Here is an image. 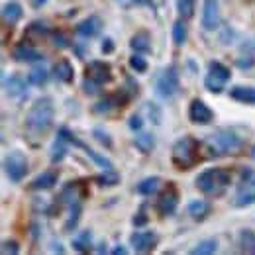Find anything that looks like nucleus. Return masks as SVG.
Instances as JSON below:
<instances>
[{
  "label": "nucleus",
  "instance_id": "obj_29",
  "mask_svg": "<svg viewBox=\"0 0 255 255\" xmlns=\"http://www.w3.org/2000/svg\"><path fill=\"white\" fill-rule=\"evenodd\" d=\"M120 175L114 171V169H108V171H102L95 177V183L98 187H104V189H112V187H118L120 185Z\"/></svg>",
  "mask_w": 255,
  "mask_h": 255
},
{
  "label": "nucleus",
  "instance_id": "obj_46",
  "mask_svg": "<svg viewBox=\"0 0 255 255\" xmlns=\"http://www.w3.org/2000/svg\"><path fill=\"white\" fill-rule=\"evenodd\" d=\"M114 39L112 37H104L102 39V45H100V51L104 53V55H110V53H114Z\"/></svg>",
  "mask_w": 255,
  "mask_h": 255
},
{
  "label": "nucleus",
  "instance_id": "obj_20",
  "mask_svg": "<svg viewBox=\"0 0 255 255\" xmlns=\"http://www.w3.org/2000/svg\"><path fill=\"white\" fill-rule=\"evenodd\" d=\"M59 183V175L55 171H43L41 175H37L30 183V189L32 191H51L55 189V185Z\"/></svg>",
  "mask_w": 255,
  "mask_h": 255
},
{
  "label": "nucleus",
  "instance_id": "obj_9",
  "mask_svg": "<svg viewBox=\"0 0 255 255\" xmlns=\"http://www.w3.org/2000/svg\"><path fill=\"white\" fill-rule=\"evenodd\" d=\"M222 14H220V0H204L202 2V16L200 26L204 32H216L220 28Z\"/></svg>",
  "mask_w": 255,
  "mask_h": 255
},
{
  "label": "nucleus",
  "instance_id": "obj_30",
  "mask_svg": "<svg viewBox=\"0 0 255 255\" xmlns=\"http://www.w3.org/2000/svg\"><path fill=\"white\" fill-rule=\"evenodd\" d=\"M187 37H189V30H187V20L179 18L175 24H173V43L177 47H183L187 43Z\"/></svg>",
  "mask_w": 255,
  "mask_h": 255
},
{
  "label": "nucleus",
  "instance_id": "obj_27",
  "mask_svg": "<svg viewBox=\"0 0 255 255\" xmlns=\"http://www.w3.org/2000/svg\"><path fill=\"white\" fill-rule=\"evenodd\" d=\"M238 246H240V250H242L244 254L255 255V232L254 230H250V228L240 230V234H238Z\"/></svg>",
  "mask_w": 255,
  "mask_h": 255
},
{
  "label": "nucleus",
  "instance_id": "obj_23",
  "mask_svg": "<svg viewBox=\"0 0 255 255\" xmlns=\"http://www.w3.org/2000/svg\"><path fill=\"white\" fill-rule=\"evenodd\" d=\"M129 49L133 53H149L151 51V35L147 32H135L129 37Z\"/></svg>",
  "mask_w": 255,
  "mask_h": 255
},
{
  "label": "nucleus",
  "instance_id": "obj_50",
  "mask_svg": "<svg viewBox=\"0 0 255 255\" xmlns=\"http://www.w3.org/2000/svg\"><path fill=\"white\" fill-rule=\"evenodd\" d=\"M106 244H100V248H96V254H106Z\"/></svg>",
  "mask_w": 255,
  "mask_h": 255
},
{
  "label": "nucleus",
  "instance_id": "obj_11",
  "mask_svg": "<svg viewBox=\"0 0 255 255\" xmlns=\"http://www.w3.org/2000/svg\"><path fill=\"white\" fill-rule=\"evenodd\" d=\"M157 212L161 216H173L179 208V189L175 187V183H167V187L159 192L157 198Z\"/></svg>",
  "mask_w": 255,
  "mask_h": 255
},
{
  "label": "nucleus",
  "instance_id": "obj_32",
  "mask_svg": "<svg viewBox=\"0 0 255 255\" xmlns=\"http://www.w3.org/2000/svg\"><path fill=\"white\" fill-rule=\"evenodd\" d=\"M216 252H218V240H214V238L198 242L191 250L192 255H214Z\"/></svg>",
  "mask_w": 255,
  "mask_h": 255
},
{
  "label": "nucleus",
  "instance_id": "obj_37",
  "mask_svg": "<svg viewBox=\"0 0 255 255\" xmlns=\"http://www.w3.org/2000/svg\"><path fill=\"white\" fill-rule=\"evenodd\" d=\"M128 65H129V69L135 71V73H147V69H149V63H147V59L143 57V53H133V55L128 59Z\"/></svg>",
  "mask_w": 255,
  "mask_h": 255
},
{
  "label": "nucleus",
  "instance_id": "obj_43",
  "mask_svg": "<svg viewBox=\"0 0 255 255\" xmlns=\"http://www.w3.org/2000/svg\"><path fill=\"white\" fill-rule=\"evenodd\" d=\"M143 118H141V114H131L129 116V120H128V126L131 131H141V128H143Z\"/></svg>",
  "mask_w": 255,
  "mask_h": 255
},
{
  "label": "nucleus",
  "instance_id": "obj_1",
  "mask_svg": "<svg viewBox=\"0 0 255 255\" xmlns=\"http://www.w3.org/2000/svg\"><path fill=\"white\" fill-rule=\"evenodd\" d=\"M248 135L242 133L238 128H220L202 141V149L208 151V157H228L242 153Z\"/></svg>",
  "mask_w": 255,
  "mask_h": 255
},
{
  "label": "nucleus",
  "instance_id": "obj_15",
  "mask_svg": "<svg viewBox=\"0 0 255 255\" xmlns=\"http://www.w3.org/2000/svg\"><path fill=\"white\" fill-rule=\"evenodd\" d=\"M75 32L79 37H83V39H93L96 37L98 33L102 32V20H100V16H89V18H85V20H81L77 26H75Z\"/></svg>",
  "mask_w": 255,
  "mask_h": 255
},
{
  "label": "nucleus",
  "instance_id": "obj_53",
  "mask_svg": "<svg viewBox=\"0 0 255 255\" xmlns=\"http://www.w3.org/2000/svg\"><path fill=\"white\" fill-rule=\"evenodd\" d=\"M250 153H252V159L255 161V145H254V147H252V151H250Z\"/></svg>",
  "mask_w": 255,
  "mask_h": 255
},
{
  "label": "nucleus",
  "instance_id": "obj_45",
  "mask_svg": "<svg viewBox=\"0 0 255 255\" xmlns=\"http://www.w3.org/2000/svg\"><path fill=\"white\" fill-rule=\"evenodd\" d=\"M53 43H55V47H59V49H65V47H71V41L67 39V35H63L61 32L53 33Z\"/></svg>",
  "mask_w": 255,
  "mask_h": 255
},
{
  "label": "nucleus",
  "instance_id": "obj_10",
  "mask_svg": "<svg viewBox=\"0 0 255 255\" xmlns=\"http://www.w3.org/2000/svg\"><path fill=\"white\" fill-rule=\"evenodd\" d=\"M189 120L194 126H210L214 122V110L202 98H192L189 104Z\"/></svg>",
  "mask_w": 255,
  "mask_h": 255
},
{
  "label": "nucleus",
  "instance_id": "obj_24",
  "mask_svg": "<svg viewBox=\"0 0 255 255\" xmlns=\"http://www.w3.org/2000/svg\"><path fill=\"white\" fill-rule=\"evenodd\" d=\"M161 185H163V181H161V177H157V175L145 177V179H141V181L137 183L135 192L141 194V196H155V194H159Z\"/></svg>",
  "mask_w": 255,
  "mask_h": 255
},
{
  "label": "nucleus",
  "instance_id": "obj_35",
  "mask_svg": "<svg viewBox=\"0 0 255 255\" xmlns=\"http://www.w3.org/2000/svg\"><path fill=\"white\" fill-rule=\"evenodd\" d=\"M252 204H255V187H248V189L238 192V196L234 200L236 208H248Z\"/></svg>",
  "mask_w": 255,
  "mask_h": 255
},
{
  "label": "nucleus",
  "instance_id": "obj_19",
  "mask_svg": "<svg viewBox=\"0 0 255 255\" xmlns=\"http://www.w3.org/2000/svg\"><path fill=\"white\" fill-rule=\"evenodd\" d=\"M22 18H24V6H22L18 0H10V2H6V4L2 6V20H4V24L14 26V24H18Z\"/></svg>",
  "mask_w": 255,
  "mask_h": 255
},
{
  "label": "nucleus",
  "instance_id": "obj_14",
  "mask_svg": "<svg viewBox=\"0 0 255 255\" xmlns=\"http://www.w3.org/2000/svg\"><path fill=\"white\" fill-rule=\"evenodd\" d=\"M89 196V189L81 183V181H71L59 194V202H65L67 206L75 204V202H83Z\"/></svg>",
  "mask_w": 255,
  "mask_h": 255
},
{
  "label": "nucleus",
  "instance_id": "obj_49",
  "mask_svg": "<svg viewBox=\"0 0 255 255\" xmlns=\"http://www.w3.org/2000/svg\"><path fill=\"white\" fill-rule=\"evenodd\" d=\"M151 0H131V6H145V4H149Z\"/></svg>",
  "mask_w": 255,
  "mask_h": 255
},
{
  "label": "nucleus",
  "instance_id": "obj_44",
  "mask_svg": "<svg viewBox=\"0 0 255 255\" xmlns=\"http://www.w3.org/2000/svg\"><path fill=\"white\" fill-rule=\"evenodd\" d=\"M236 65H238L240 69H252L255 65L254 53H252V55H246V57H238V59H236Z\"/></svg>",
  "mask_w": 255,
  "mask_h": 255
},
{
  "label": "nucleus",
  "instance_id": "obj_38",
  "mask_svg": "<svg viewBox=\"0 0 255 255\" xmlns=\"http://www.w3.org/2000/svg\"><path fill=\"white\" fill-rule=\"evenodd\" d=\"M145 114H147L149 122H153L155 126H159L163 120V110L157 102H145Z\"/></svg>",
  "mask_w": 255,
  "mask_h": 255
},
{
  "label": "nucleus",
  "instance_id": "obj_31",
  "mask_svg": "<svg viewBox=\"0 0 255 255\" xmlns=\"http://www.w3.org/2000/svg\"><path fill=\"white\" fill-rule=\"evenodd\" d=\"M47 81H49V71L45 67H41V65L33 67L32 71L28 73V83L32 87H43Z\"/></svg>",
  "mask_w": 255,
  "mask_h": 255
},
{
  "label": "nucleus",
  "instance_id": "obj_16",
  "mask_svg": "<svg viewBox=\"0 0 255 255\" xmlns=\"http://www.w3.org/2000/svg\"><path fill=\"white\" fill-rule=\"evenodd\" d=\"M12 59H14V61H18V63L35 65V63H41L45 57H43V53H41V51H37L35 47L22 43V45L14 47V51H12Z\"/></svg>",
  "mask_w": 255,
  "mask_h": 255
},
{
  "label": "nucleus",
  "instance_id": "obj_51",
  "mask_svg": "<svg viewBox=\"0 0 255 255\" xmlns=\"http://www.w3.org/2000/svg\"><path fill=\"white\" fill-rule=\"evenodd\" d=\"M45 2H47V0H33V6H35V8H39V6H43Z\"/></svg>",
  "mask_w": 255,
  "mask_h": 255
},
{
  "label": "nucleus",
  "instance_id": "obj_21",
  "mask_svg": "<svg viewBox=\"0 0 255 255\" xmlns=\"http://www.w3.org/2000/svg\"><path fill=\"white\" fill-rule=\"evenodd\" d=\"M53 77L57 83H63V85H69L75 81V67L69 59H61L53 65Z\"/></svg>",
  "mask_w": 255,
  "mask_h": 255
},
{
  "label": "nucleus",
  "instance_id": "obj_18",
  "mask_svg": "<svg viewBox=\"0 0 255 255\" xmlns=\"http://www.w3.org/2000/svg\"><path fill=\"white\" fill-rule=\"evenodd\" d=\"M187 212L194 222H204L212 214V204L204 198H194L187 204Z\"/></svg>",
  "mask_w": 255,
  "mask_h": 255
},
{
  "label": "nucleus",
  "instance_id": "obj_3",
  "mask_svg": "<svg viewBox=\"0 0 255 255\" xmlns=\"http://www.w3.org/2000/svg\"><path fill=\"white\" fill-rule=\"evenodd\" d=\"M194 183H196V189L202 192L204 196H208V198H220L232 187L234 177H232V171L230 169L210 167V169L200 171Z\"/></svg>",
  "mask_w": 255,
  "mask_h": 255
},
{
  "label": "nucleus",
  "instance_id": "obj_33",
  "mask_svg": "<svg viewBox=\"0 0 255 255\" xmlns=\"http://www.w3.org/2000/svg\"><path fill=\"white\" fill-rule=\"evenodd\" d=\"M67 149H69V143L61 139V137H57L55 141H53V145H51V151H49V159L51 163L55 165V163H61V161L67 157Z\"/></svg>",
  "mask_w": 255,
  "mask_h": 255
},
{
  "label": "nucleus",
  "instance_id": "obj_12",
  "mask_svg": "<svg viewBox=\"0 0 255 255\" xmlns=\"http://www.w3.org/2000/svg\"><path fill=\"white\" fill-rule=\"evenodd\" d=\"M128 98H129V96H128L124 91H122V93H116V95L104 96L102 100H98L95 106H93V112L98 114V116H108V114H112V112L124 108Z\"/></svg>",
  "mask_w": 255,
  "mask_h": 255
},
{
  "label": "nucleus",
  "instance_id": "obj_7",
  "mask_svg": "<svg viewBox=\"0 0 255 255\" xmlns=\"http://www.w3.org/2000/svg\"><path fill=\"white\" fill-rule=\"evenodd\" d=\"M28 171H30V163L22 151L14 149L4 157V173L10 183H22L26 179Z\"/></svg>",
  "mask_w": 255,
  "mask_h": 255
},
{
  "label": "nucleus",
  "instance_id": "obj_28",
  "mask_svg": "<svg viewBox=\"0 0 255 255\" xmlns=\"http://www.w3.org/2000/svg\"><path fill=\"white\" fill-rule=\"evenodd\" d=\"M73 250L79 252V254H89L93 250V232L83 230L81 234H77L73 238Z\"/></svg>",
  "mask_w": 255,
  "mask_h": 255
},
{
  "label": "nucleus",
  "instance_id": "obj_17",
  "mask_svg": "<svg viewBox=\"0 0 255 255\" xmlns=\"http://www.w3.org/2000/svg\"><path fill=\"white\" fill-rule=\"evenodd\" d=\"M28 79L20 77V75H10V77H4V93L10 96V98H20V96L26 95V89H28Z\"/></svg>",
  "mask_w": 255,
  "mask_h": 255
},
{
  "label": "nucleus",
  "instance_id": "obj_5",
  "mask_svg": "<svg viewBox=\"0 0 255 255\" xmlns=\"http://www.w3.org/2000/svg\"><path fill=\"white\" fill-rule=\"evenodd\" d=\"M155 96L169 102L181 93V77H179V69L177 65H167L155 79Z\"/></svg>",
  "mask_w": 255,
  "mask_h": 255
},
{
  "label": "nucleus",
  "instance_id": "obj_39",
  "mask_svg": "<svg viewBox=\"0 0 255 255\" xmlns=\"http://www.w3.org/2000/svg\"><path fill=\"white\" fill-rule=\"evenodd\" d=\"M93 137H95L96 141L102 145V147H106V149H110L112 145H114V141H112V135L104 129V128H93Z\"/></svg>",
  "mask_w": 255,
  "mask_h": 255
},
{
  "label": "nucleus",
  "instance_id": "obj_25",
  "mask_svg": "<svg viewBox=\"0 0 255 255\" xmlns=\"http://www.w3.org/2000/svg\"><path fill=\"white\" fill-rule=\"evenodd\" d=\"M230 98L240 102V104H252V106H255V87L236 85V87L230 89Z\"/></svg>",
  "mask_w": 255,
  "mask_h": 255
},
{
  "label": "nucleus",
  "instance_id": "obj_52",
  "mask_svg": "<svg viewBox=\"0 0 255 255\" xmlns=\"http://www.w3.org/2000/svg\"><path fill=\"white\" fill-rule=\"evenodd\" d=\"M118 2H120L124 8H129V6H131V0H118Z\"/></svg>",
  "mask_w": 255,
  "mask_h": 255
},
{
  "label": "nucleus",
  "instance_id": "obj_34",
  "mask_svg": "<svg viewBox=\"0 0 255 255\" xmlns=\"http://www.w3.org/2000/svg\"><path fill=\"white\" fill-rule=\"evenodd\" d=\"M49 33H51L49 26H47L45 22H39V20H37V22H32V24L28 26V30H26V35L37 39V41H39V39H45Z\"/></svg>",
  "mask_w": 255,
  "mask_h": 255
},
{
  "label": "nucleus",
  "instance_id": "obj_40",
  "mask_svg": "<svg viewBox=\"0 0 255 255\" xmlns=\"http://www.w3.org/2000/svg\"><path fill=\"white\" fill-rule=\"evenodd\" d=\"M83 93L89 96H96L98 93H100V89H102V85H98L96 81H93V79H89V77H85L83 79Z\"/></svg>",
  "mask_w": 255,
  "mask_h": 255
},
{
  "label": "nucleus",
  "instance_id": "obj_4",
  "mask_svg": "<svg viewBox=\"0 0 255 255\" xmlns=\"http://www.w3.org/2000/svg\"><path fill=\"white\" fill-rule=\"evenodd\" d=\"M202 159V141L194 135L179 137L171 147V163L177 171H191Z\"/></svg>",
  "mask_w": 255,
  "mask_h": 255
},
{
  "label": "nucleus",
  "instance_id": "obj_26",
  "mask_svg": "<svg viewBox=\"0 0 255 255\" xmlns=\"http://www.w3.org/2000/svg\"><path fill=\"white\" fill-rule=\"evenodd\" d=\"M81 218H83V202H75V204H71V206H69L67 222H65V226H63V232H67V234L75 232L77 226H79V222H81Z\"/></svg>",
  "mask_w": 255,
  "mask_h": 255
},
{
  "label": "nucleus",
  "instance_id": "obj_36",
  "mask_svg": "<svg viewBox=\"0 0 255 255\" xmlns=\"http://www.w3.org/2000/svg\"><path fill=\"white\" fill-rule=\"evenodd\" d=\"M177 12H179V18L183 20H192L194 18V12H196V0H177Z\"/></svg>",
  "mask_w": 255,
  "mask_h": 255
},
{
  "label": "nucleus",
  "instance_id": "obj_2",
  "mask_svg": "<svg viewBox=\"0 0 255 255\" xmlns=\"http://www.w3.org/2000/svg\"><path fill=\"white\" fill-rule=\"evenodd\" d=\"M53 122H55L53 98L51 96H39L37 100H33V104L26 114L24 128L32 137H43L53 128Z\"/></svg>",
  "mask_w": 255,
  "mask_h": 255
},
{
  "label": "nucleus",
  "instance_id": "obj_22",
  "mask_svg": "<svg viewBox=\"0 0 255 255\" xmlns=\"http://www.w3.org/2000/svg\"><path fill=\"white\" fill-rule=\"evenodd\" d=\"M133 145H135V149H137L139 153L149 155V153L155 149L157 139H155V135H153V133H149V131H135Z\"/></svg>",
  "mask_w": 255,
  "mask_h": 255
},
{
  "label": "nucleus",
  "instance_id": "obj_41",
  "mask_svg": "<svg viewBox=\"0 0 255 255\" xmlns=\"http://www.w3.org/2000/svg\"><path fill=\"white\" fill-rule=\"evenodd\" d=\"M145 210H147V206H145V204H141V206H139V210L135 212V216L131 218V224H133L135 228H143V226H147L149 216L145 214Z\"/></svg>",
  "mask_w": 255,
  "mask_h": 255
},
{
  "label": "nucleus",
  "instance_id": "obj_47",
  "mask_svg": "<svg viewBox=\"0 0 255 255\" xmlns=\"http://www.w3.org/2000/svg\"><path fill=\"white\" fill-rule=\"evenodd\" d=\"M112 254L114 255H126L128 250L124 248V246H118V248H114V250H112Z\"/></svg>",
  "mask_w": 255,
  "mask_h": 255
},
{
  "label": "nucleus",
  "instance_id": "obj_48",
  "mask_svg": "<svg viewBox=\"0 0 255 255\" xmlns=\"http://www.w3.org/2000/svg\"><path fill=\"white\" fill-rule=\"evenodd\" d=\"M51 246H53V248H51L53 252H57V254H65V250H63V248H61V244H57V242H53Z\"/></svg>",
  "mask_w": 255,
  "mask_h": 255
},
{
  "label": "nucleus",
  "instance_id": "obj_13",
  "mask_svg": "<svg viewBox=\"0 0 255 255\" xmlns=\"http://www.w3.org/2000/svg\"><path fill=\"white\" fill-rule=\"evenodd\" d=\"M85 77L93 79L98 85L104 87V85H108V83L114 79V75H112V65L108 63V61L93 59V61H89L87 67H85Z\"/></svg>",
  "mask_w": 255,
  "mask_h": 255
},
{
  "label": "nucleus",
  "instance_id": "obj_42",
  "mask_svg": "<svg viewBox=\"0 0 255 255\" xmlns=\"http://www.w3.org/2000/svg\"><path fill=\"white\" fill-rule=\"evenodd\" d=\"M0 252H2V255H8V254L18 255L20 254V246H18V242H14V240H4Z\"/></svg>",
  "mask_w": 255,
  "mask_h": 255
},
{
  "label": "nucleus",
  "instance_id": "obj_6",
  "mask_svg": "<svg viewBox=\"0 0 255 255\" xmlns=\"http://www.w3.org/2000/svg\"><path fill=\"white\" fill-rule=\"evenodd\" d=\"M230 79H232V71L228 65H224L222 61H210L208 73L204 77V89L210 95H222Z\"/></svg>",
  "mask_w": 255,
  "mask_h": 255
},
{
  "label": "nucleus",
  "instance_id": "obj_8",
  "mask_svg": "<svg viewBox=\"0 0 255 255\" xmlns=\"http://www.w3.org/2000/svg\"><path fill=\"white\" fill-rule=\"evenodd\" d=\"M129 246L135 254H149L159 246V236L153 230L135 228V232H131L129 236Z\"/></svg>",
  "mask_w": 255,
  "mask_h": 255
}]
</instances>
